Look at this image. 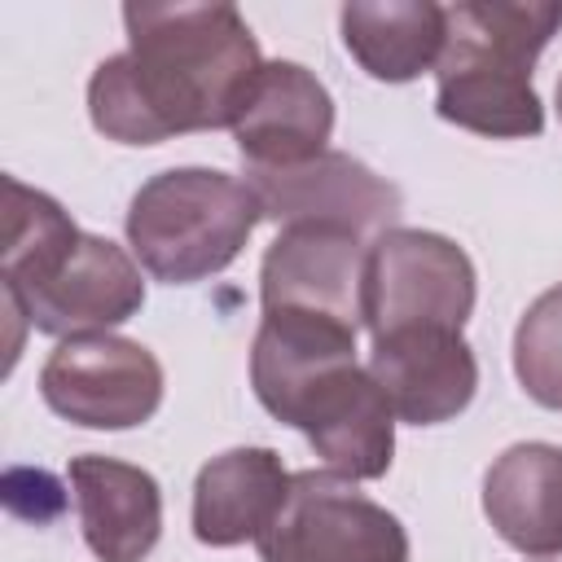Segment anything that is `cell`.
Listing matches in <instances>:
<instances>
[{"label": "cell", "mask_w": 562, "mask_h": 562, "mask_svg": "<svg viewBox=\"0 0 562 562\" xmlns=\"http://www.w3.org/2000/svg\"><path fill=\"white\" fill-rule=\"evenodd\" d=\"M259 220L263 211L246 180L211 167H171L136 189L123 228L154 281L193 285L224 272Z\"/></svg>", "instance_id": "obj_4"}, {"label": "cell", "mask_w": 562, "mask_h": 562, "mask_svg": "<svg viewBox=\"0 0 562 562\" xmlns=\"http://www.w3.org/2000/svg\"><path fill=\"white\" fill-rule=\"evenodd\" d=\"M514 378L536 404L562 413V281L522 312L514 329Z\"/></svg>", "instance_id": "obj_18"}, {"label": "cell", "mask_w": 562, "mask_h": 562, "mask_svg": "<svg viewBox=\"0 0 562 562\" xmlns=\"http://www.w3.org/2000/svg\"><path fill=\"white\" fill-rule=\"evenodd\" d=\"M369 373L408 426H439L470 408L479 360L457 329H395L373 338Z\"/></svg>", "instance_id": "obj_10"}, {"label": "cell", "mask_w": 562, "mask_h": 562, "mask_svg": "<svg viewBox=\"0 0 562 562\" xmlns=\"http://www.w3.org/2000/svg\"><path fill=\"white\" fill-rule=\"evenodd\" d=\"M290 426L303 430L307 443L316 448V457L351 483H369L391 470L395 413H391L382 386L373 382V373L360 364H342L338 373H329L299 404Z\"/></svg>", "instance_id": "obj_12"}, {"label": "cell", "mask_w": 562, "mask_h": 562, "mask_svg": "<svg viewBox=\"0 0 562 562\" xmlns=\"http://www.w3.org/2000/svg\"><path fill=\"white\" fill-rule=\"evenodd\" d=\"M562 26V0H461L448 4V40L435 66V114L492 140L544 132L531 88L536 57Z\"/></svg>", "instance_id": "obj_3"}, {"label": "cell", "mask_w": 562, "mask_h": 562, "mask_svg": "<svg viewBox=\"0 0 562 562\" xmlns=\"http://www.w3.org/2000/svg\"><path fill=\"white\" fill-rule=\"evenodd\" d=\"M356 334L342 321L307 312H263L250 342V386L259 404L290 426L299 404L342 364H356Z\"/></svg>", "instance_id": "obj_13"}, {"label": "cell", "mask_w": 562, "mask_h": 562, "mask_svg": "<svg viewBox=\"0 0 562 562\" xmlns=\"http://www.w3.org/2000/svg\"><path fill=\"white\" fill-rule=\"evenodd\" d=\"M44 404L88 430H132L162 404V364L119 334L61 338L40 369Z\"/></svg>", "instance_id": "obj_7"}, {"label": "cell", "mask_w": 562, "mask_h": 562, "mask_svg": "<svg viewBox=\"0 0 562 562\" xmlns=\"http://www.w3.org/2000/svg\"><path fill=\"white\" fill-rule=\"evenodd\" d=\"M255 549L263 562H408V531L351 479L299 470Z\"/></svg>", "instance_id": "obj_5"}, {"label": "cell", "mask_w": 562, "mask_h": 562, "mask_svg": "<svg viewBox=\"0 0 562 562\" xmlns=\"http://www.w3.org/2000/svg\"><path fill=\"white\" fill-rule=\"evenodd\" d=\"M470 255L430 228H386L369 241L364 325L373 338L395 329H465L474 312Z\"/></svg>", "instance_id": "obj_6"}, {"label": "cell", "mask_w": 562, "mask_h": 562, "mask_svg": "<svg viewBox=\"0 0 562 562\" xmlns=\"http://www.w3.org/2000/svg\"><path fill=\"white\" fill-rule=\"evenodd\" d=\"M246 167H294L321 158L334 136V97L299 61H263L233 119Z\"/></svg>", "instance_id": "obj_11"}, {"label": "cell", "mask_w": 562, "mask_h": 562, "mask_svg": "<svg viewBox=\"0 0 562 562\" xmlns=\"http://www.w3.org/2000/svg\"><path fill=\"white\" fill-rule=\"evenodd\" d=\"M558 119H562V79H558Z\"/></svg>", "instance_id": "obj_19"}, {"label": "cell", "mask_w": 562, "mask_h": 562, "mask_svg": "<svg viewBox=\"0 0 562 562\" xmlns=\"http://www.w3.org/2000/svg\"><path fill=\"white\" fill-rule=\"evenodd\" d=\"M342 44L378 83H408L439 66L448 9L435 0H347L338 13Z\"/></svg>", "instance_id": "obj_17"}, {"label": "cell", "mask_w": 562, "mask_h": 562, "mask_svg": "<svg viewBox=\"0 0 562 562\" xmlns=\"http://www.w3.org/2000/svg\"><path fill=\"white\" fill-rule=\"evenodd\" d=\"M79 527L97 562H145L162 536L158 479L119 457L83 452L70 461Z\"/></svg>", "instance_id": "obj_14"}, {"label": "cell", "mask_w": 562, "mask_h": 562, "mask_svg": "<svg viewBox=\"0 0 562 562\" xmlns=\"http://www.w3.org/2000/svg\"><path fill=\"white\" fill-rule=\"evenodd\" d=\"M127 48L88 79V114L105 140L158 145L233 127L263 53L233 4H123Z\"/></svg>", "instance_id": "obj_1"}, {"label": "cell", "mask_w": 562, "mask_h": 562, "mask_svg": "<svg viewBox=\"0 0 562 562\" xmlns=\"http://www.w3.org/2000/svg\"><path fill=\"white\" fill-rule=\"evenodd\" d=\"M9 237H4V312L53 338L110 334L145 307L136 259L110 237L75 228L57 198L4 180Z\"/></svg>", "instance_id": "obj_2"}, {"label": "cell", "mask_w": 562, "mask_h": 562, "mask_svg": "<svg viewBox=\"0 0 562 562\" xmlns=\"http://www.w3.org/2000/svg\"><path fill=\"white\" fill-rule=\"evenodd\" d=\"M483 514L509 549L562 553V448L540 439L505 448L483 474Z\"/></svg>", "instance_id": "obj_15"}, {"label": "cell", "mask_w": 562, "mask_h": 562, "mask_svg": "<svg viewBox=\"0 0 562 562\" xmlns=\"http://www.w3.org/2000/svg\"><path fill=\"white\" fill-rule=\"evenodd\" d=\"M246 184L259 198L263 220L294 228V224H325L342 233H386L404 206L400 189L364 167L342 149H325L321 158L294 167H246Z\"/></svg>", "instance_id": "obj_8"}, {"label": "cell", "mask_w": 562, "mask_h": 562, "mask_svg": "<svg viewBox=\"0 0 562 562\" xmlns=\"http://www.w3.org/2000/svg\"><path fill=\"white\" fill-rule=\"evenodd\" d=\"M364 272H369V246L356 233L325 224H294L281 228L263 250L259 303L263 312H307L360 329Z\"/></svg>", "instance_id": "obj_9"}, {"label": "cell", "mask_w": 562, "mask_h": 562, "mask_svg": "<svg viewBox=\"0 0 562 562\" xmlns=\"http://www.w3.org/2000/svg\"><path fill=\"white\" fill-rule=\"evenodd\" d=\"M290 470L272 448H228L211 457L193 479V536L211 549L259 540L277 518Z\"/></svg>", "instance_id": "obj_16"}]
</instances>
